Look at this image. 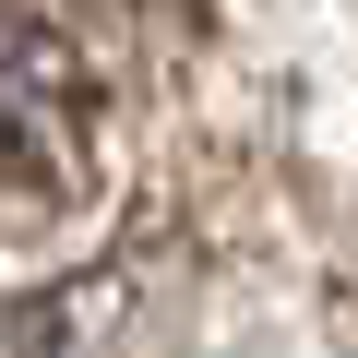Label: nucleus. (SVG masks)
<instances>
[{
    "label": "nucleus",
    "mask_w": 358,
    "mask_h": 358,
    "mask_svg": "<svg viewBox=\"0 0 358 358\" xmlns=\"http://www.w3.org/2000/svg\"><path fill=\"white\" fill-rule=\"evenodd\" d=\"M84 155H96V72H84V48L36 0H0V227H48L84 192Z\"/></svg>",
    "instance_id": "f257e3e1"
}]
</instances>
